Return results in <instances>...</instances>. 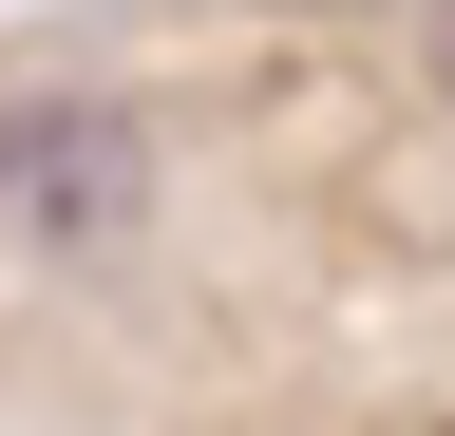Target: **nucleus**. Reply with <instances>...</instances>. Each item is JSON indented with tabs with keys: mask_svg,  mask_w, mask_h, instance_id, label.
<instances>
[{
	"mask_svg": "<svg viewBox=\"0 0 455 436\" xmlns=\"http://www.w3.org/2000/svg\"><path fill=\"white\" fill-rule=\"evenodd\" d=\"M0 228H38V247L133 228V115H95V95H20V115H0Z\"/></svg>",
	"mask_w": 455,
	"mask_h": 436,
	"instance_id": "nucleus-1",
	"label": "nucleus"
},
{
	"mask_svg": "<svg viewBox=\"0 0 455 436\" xmlns=\"http://www.w3.org/2000/svg\"><path fill=\"white\" fill-rule=\"evenodd\" d=\"M418 38H436V95H455V0H418Z\"/></svg>",
	"mask_w": 455,
	"mask_h": 436,
	"instance_id": "nucleus-2",
	"label": "nucleus"
}]
</instances>
